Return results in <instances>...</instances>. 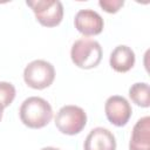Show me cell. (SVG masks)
I'll return each instance as SVG.
<instances>
[{
    "label": "cell",
    "instance_id": "obj_1",
    "mask_svg": "<svg viewBox=\"0 0 150 150\" xmlns=\"http://www.w3.org/2000/svg\"><path fill=\"white\" fill-rule=\"evenodd\" d=\"M19 116L26 127L30 129H40L50 122L53 117V109L45 98L30 96L21 103Z\"/></svg>",
    "mask_w": 150,
    "mask_h": 150
},
{
    "label": "cell",
    "instance_id": "obj_2",
    "mask_svg": "<svg viewBox=\"0 0 150 150\" xmlns=\"http://www.w3.org/2000/svg\"><path fill=\"white\" fill-rule=\"evenodd\" d=\"M102 47L93 39L81 38L76 40L70 49V57L73 63L82 69H91L98 66L102 60Z\"/></svg>",
    "mask_w": 150,
    "mask_h": 150
},
{
    "label": "cell",
    "instance_id": "obj_3",
    "mask_svg": "<svg viewBox=\"0 0 150 150\" xmlns=\"http://www.w3.org/2000/svg\"><path fill=\"white\" fill-rule=\"evenodd\" d=\"M87 124L86 111L77 105L67 104L60 108L55 116V125L64 135H76L80 134Z\"/></svg>",
    "mask_w": 150,
    "mask_h": 150
},
{
    "label": "cell",
    "instance_id": "obj_4",
    "mask_svg": "<svg viewBox=\"0 0 150 150\" xmlns=\"http://www.w3.org/2000/svg\"><path fill=\"white\" fill-rule=\"evenodd\" d=\"M55 79L54 66L45 60H34L29 62L23 70V80L26 84L33 89L48 88Z\"/></svg>",
    "mask_w": 150,
    "mask_h": 150
},
{
    "label": "cell",
    "instance_id": "obj_5",
    "mask_svg": "<svg viewBox=\"0 0 150 150\" xmlns=\"http://www.w3.org/2000/svg\"><path fill=\"white\" fill-rule=\"evenodd\" d=\"M26 4L45 27H55L63 19V5L59 0H27Z\"/></svg>",
    "mask_w": 150,
    "mask_h": 150
},
{
    "label": "cell",
    "instance_id": "obj_6",
    "mask_svg": "<svg viewBox=\"0 0 150 150\" xmlns=\"http://www.w3.org/2000/svg\"><path fill=\"white\" fill-rule=\"evenodd\" d=\"M104 112L111 124L116 127H124L131 117L132 109L125 97L120 95H112L105 101Z\"/></svg>",
    "mask_w": 150,
    "mask_h": 150
},
{
    "label": "cell",
    "instance_id": "obj_7",
    "mask_svg": "<svg viewBox=\"0 0 150 150\" xmlns=\"http://www.w3.org/2000/svg\"><path fill=\"white\" fill-rule=\"evenodd\" d=\"M75 28L84 36L97 35L103 30L104 21L102 16L94 9H80L74 18Z\"/></svg>",
    "mask_w": 150,
    "mask_h": 150
},
{
    "label": "cell",
    "instance_id": "obj_8",
    "mask_svg": "<svg viewBox=\"0 0 150 150\" xmlns=\"http://www.w3.org/2000/svg\"><path fill=\"white\" fill-rule=\"evenodd\" d=\"M83 148L84 150H116V138L110 130L97 127L87 135Z\"/></svg>",
    "mask_w": 150,
    "mask_h": 150
},
{
    "label": "cell",
    "instance_id": "obj_9",
    "mask_svg": "<svg viewBox=\"0 0 150 150\" xmlns=\"http://www.w3.org/2000/svg\"><path fill=\"white\" fill-rule=\"evenodd\" d=\"M129 150H150V117L139 118L132 128Z\"/></svg>",
    "mask_w": 150,
    "mask_h": 150
},
{
    "label": "cell",
    "instance_id": "obj_10",
    "mask_svg": "<svg viewBox=\"0 0 150 150\" xmlns=\"http://www.w3.org/2000/svg\"><path fill=\"white\" fill-rule=\"evenodd\" d=\"M135 60L136 57L134 50L125 45H120L112 49L109 57V63L115 71L127 73L134 67Z\"/></svg>",
    "mask_w": 150,
    "mask_h": 150
},
{
    "label": "cell",
    "instance_id": "obj_11",
    "mask_svg": "<svg viewBox=\"0 0 150 150\" xmlns=\"http://www.w3.org/2000/svg\"><path fill=\"white\" fill-rule=\"evenodd\" d=\"M129 97L130 100L138 107L148 108L150 105V90L149 84L146 82H137L134 83L129 88Z\"/></svg>",
    "mask_w": 150,
    "mask_h": 150
},
{
    "label": "cell",
    "instance_id": "obj_12",
    "mask_svg": "<svg viewBox=\"0 0 150 150\" xmlns=\"http://www.w3.org/2000/svg\"><path fill=\"white\" fill-rule=\"evenodd\" d=\"M15 88L12 83L1 81L0 82V104L5 108H7L13 100L15 98Z\"/></svg>",
    "mask_w": 150,
    "mask_h": 150
},
{
    "label": "cell",
    "instance_id": "obj_13",
    "mask_svg": "<svg viewBox=\"0 0 150 150\" xmlns=\"http://www.w3.org/2000/svg\"><path fill=\"white\" fill-rule=\"evenodd\" d=\"M98 5L104 12L112 14V13H117L121 9V7H123L124 1L123 0H100Z\"/></svg>",
    "mask_w": 150,
    "mask_h": 150
},
{
    "label": "cell",
    "instance_id": "obj_14",
    "mask_svg": "<svg viewBox=\"0 0 150 150\" xmlns=\"http://www.w3.org/2000/svg\"><path fill=\"white\" fill-rule=\"evenodd\" d=\"M41 150H60V149L54 148V146H46V148H42Z\"/></svg>",
    "mask_w": 150,
    "mask_h": 150
},
{
    "label": "cell",
    "instance_id": "obj_15",
    "mask_svg": "<svg viewBox=\"0 0 150 150\" xmlns=\"http://www.w3.org/2000/svg\"><path fill=\"white\" fill-rule=\"evenodd\" d=\"M1 118H2V112H0V121H1Z\"/></svg>",
    "mask_w": 150,
    "mask_h": 150
}]
</instances>
